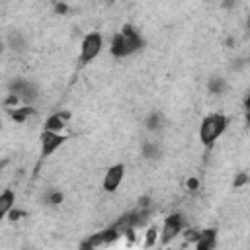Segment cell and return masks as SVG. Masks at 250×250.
Segmentation results:
<instances>
[{
	"label": "cell",
	"mask_w": 250,
	"mask_h": 250,
	"mask_svg": "<svg viewBox=\"0 0 250 250\" xmlns=\"http://www.w3.org/2000/svg\"><path fill=\"white\" fill-rule=\"evenodd\" d=\"M145 47V39L141 37V33L131 25V23H125L121 25V29L113 35L111 39V45H109V51L113 57L117 59H125L137 51H141Z\"/></svg>",
	"instance_id": "1"
},
{
	"label": "cell",
	"mask_w": 250,
	"mask_h": 250,
	"mask_svg": "<svg viewBox=\"0 0 250 250\" xmlns=\"http://www.w3.org/2000/svg\"><path fill=\"white\" fill-rule=\"evenodd\" d=\"M229 125V119L223 113H211L207 117H203L201 125H199V141L203 146L211 148L215 145V141L225 133Z\"/></svg>",
	"instance_id": "2"
},
{
	"label": "cell",
	"mask_w": 250,
	"mask_h": 250,
	"mask_svg": "<svg viewBox=\"0 0 250 250\" xmlns=\"http://www.w3.org/2000/svg\"><path fill=\"white\" fill-rule=\"evenodd\" d=\"M102 47H104V37H102V33H98V31L86 33L84 39H82V43H80V62H82V64L92 62V61L102 53Z\"/></svg>",
	"instance_id": "3"
},
{
	"label": "cell",
	"mask_w": 250,
	"mask_h": 250,
	"mask_svg": "<svg viewBox=\"0 0 250 250\" xmlns=\"http://www.w3.org/2000/svg\"><path fill=\"white\" fill-rule=\"evenodd\" d=\"M8 90L16 94L23 104H31L37 100V86L27 78H14L8 84Z\"/></svg>",
	"instance_id": "4"
},
{
	"label": "cell",
	"mask_w": 250,
	"mask_h": 250,
	"mask_svg": "<svg viewBox=\"0 0 250 250\" xmlns=\"http://www.w3.org/2000/svg\"><path fill=\"white\" fill-rule=\"evenodd\" d=\"M184 227H186L184 215H180V213L168 215V217L164 219L162 230H160V240H162V244H168L170 240H174V238L184 230Z\"/></svg>",
	"instance_id": "5"
},
{
	"label": "cell",
	"mask_w": 250,
	"mask_h": 250,
	"mask_svg": "<svg viewBox=\"0 0 250 250\" xmlns=\"http://www.w3.org/2000/svg\"><path fill=\"white\" fill-rule=\"evenodd\" d=\"M119 234H121V230H119L117 227L100 230V232L88 236L86 240H82V242H80V248H84V250H92V248H98V246H107V244L115 242V240L119 238Z\"/></svg>",
	"instance_id": "6"
},
{
	"label": "cell",
	"mask_w": 250,
	"mask_h": 250,
	"mask_svg": "<svg viewBox=\"0 0 250 250\" xmlns=\"http://www.w3.org/2000/svg\"><path fill=\"white\" fill-rule=\"evenodd\" d=\"M66 143V135H61V133H55V131H45L41 133V156L47 158L51 156L55 150H59L62 145Z\"/></svg>",
	"instance_id": "7"
},
{
	"label": "cell",
	"mask_w": 250,
	"mask_h": 250,
	"mask_svg": "<svg viewBox=\"0 0 250 250\" xmlns=\"http://www.w3.org/2000/svg\"><path fill=\"white\" fill-rule=\"evenodd\" d=\"M123 178H125V164L119 162V164L109 166V168L105 170V176H104V182H102L104 191H107V193L117 191V188L121 186Z\"/></svg>",
	"instance_id": "8"
},
{
	"label": "cell",
	"mask_w": 250,
	"mask_h": 250,
	"mask_svg": "<svg viewBox=\"0 0 250 250\" xmlns=\"http://www.w3.org/2000/svg\"><path fill=\"white\" fill-rule=\"evenodd\" d=\"M68 117H70V111H57V113H53L51 117H47V121H45V125H43V129H45V131L61 133V131L66 127Z\"/></svg>",
	"instance_id": "9"
},
{
	"label": "cell",
	"mask_w": 250,
	"mask_h": 250,
	"mask_svg": "<svg viewBox=\"0 0 250 250\" xmlns=\"http://www.w3.org/2000/svg\"><path fill=\"white\" fill-rule=\"evenodd\" d=\"M217 246V230L215 229H205L197 232L195 238V248L197 250H213Z\"/></svg>",
	"instance_id": "10"
},
{
	"label": "cell",
	"mask_w": 250,
	"mask_h": 250,
	"mask_svg": "<svg viewBox=\"0 0 250 250\" xmlns=\"http://www.w3.org/2000/svg\"><path fill=\"white\" fill-rule=\"evenodd\" d=\"M6 47H8L12 53H16V55L25 53V51H27V39H25V35H23L21 31H12V33L8 35Z\"/></svg>",
	"instance_id": "11"
},
{
	"label": "cell",
	"mask_w": 250,
	"mask_h": 250,
	"mask_svg": "<svg viewBox=\"0 0 250 250\" xmlns=\"http://www.w3.org/2000/svg\"><path fill=\"white\" fill-rule=\"evenodd\" d=\"M16 205V193H14V189H4L2 193H0V221L10 213V209Z\"/></svg>",
	"instance_id": "12"
},
{
	"label": "cell",
	"mask_w": 250,
	"mask_h": 250,
	"mask_svg": "<svg viewBox=\"0 0 250 250\" xmlns=\"http://www.w3.org/2000/svg\"><path fill=\"white\" fill-rule=\"evenodd\" d=\"M33 111H35V109H33L29 104H25V105H21V107H18V105H16V107H10V109H8V115H10V119L16 121V123H23L27 117L33 115Z\"/></svg>",
	"instance_id": "13"
},
{
	"label": "cell",
	"mask_w": 250,
	"mask_h": 250,
	"mask_svg": "<svg viewBox=\"0 0 250 250\" xmlns=\"http://www.w3.org/2000/svg\"><path fill=\"white\" fill-rule=\"evenodd\" d=\"M162 125H164V117H162L160 111H150V113L145 117V127H146L148 131H152V133L160 131Z\"/></svg>",
	"instance_id": "14"
},
{
	"label": "cell",
	"mask_w": 250,
	"mask_h": 250,
	"mask_svg": "<svg viewBox=\"0 0 250 250\" xmlns=\"http://www.w3.org/2000/svg\"><path fill=\"white\" fill-rule=\"evenodd\" d=\"M141 152H143V156H145L146 160H156V158L160 156L162 148H160V145H158L156 141H145L143 146H141Z\"/></svg>",
	"instance_id": "15"
},
{
	"label": "cell",
	"mask_w": 250,
	"mask_h": 250,
	"mask_svg": "<svg viewBox=\"0 0 250 250\" xmlns=\"http://www.w3.org/2000/svg\"><path fill=\"white\" fill-rule=\"evenodd\" d=\"M207 90H209L211 94H215V96H221V94H225V90H227V80L221 78V76H211L209 82H207Z\"/></svg>",
	"instance_id": "16"
},
{
	"label": "cell",
	"mask_w": 250,
	"mask_h": 250,
	"mask_svg": "<svg viewBox=\"0 0 250 250\" xmlns=\"http://www.w3.org/2000/svg\"><path fill=\"white\" fill-rule=\"evenodd\" d=\"M156 236H158V229H156V227H150V229L146 230V238H145V246H146V248H150V246H154V244H156Z\"/></svg>",
	"instance_id": "17"
},
{
	"label": "cell",
	"mask_w": 250,
	"mask_h": 250,
	"mask_svg": "<svg viewBox=\"0 0 250 250\" xmlns=\"http://www.w3.org/2000/svg\"><path fill=\"white\" fill-rule=\"evenodd\" d=\"M47 203H49V205H59V203H62V193L57 191V189H51V191L47 193Z\"/></svg>",
	"instance_id": "18"
},
{
	"label": "cell",
	"mask_w": 250,
	"mask_h": 250,
	"mask_svg": "<svg viewBox=\"0 0 250 250\" xmlns=\"http://www.w3.org/2000/svg\"><path fill=\"white\" fill-rule=\"evenodd\" d=\"M246 184H248V174H246V172H238L236 178L232 180V186H234V188H242V186H246Z\"/></svg>",
	"instance_id": "19"
},
{
	"label": "cell",
	"mask_w": 250,
	"mask_h": 250,
	"mask_svg": "<svg viewBox=\"0 0 250 250\" xmlns=\"http://www.w3.org/2000/svg\"><path fill=\"white\" fill-rule=\"evenodd\" d=\"M20 102H21V100H20L16 94H12V92H10V94L6 96V100H4V105H6V109H10V107H16Z\"/></svg>",
	"instance_id": "20"
},
{
	"label": "cell",
	"mask_w": 250,
	"mask_h": 250,
	"mask_svg": "<svg viewBox=\"0 0 250 250\" xmlns=\"http://www.w3.org/2000/svg\"><path fill=\"white\" fill-rule=\"evenodd\" d=\"M186 188H188L189 191H197V189H199V178H193V176L188 178V180H186Z\"/></svg>",
	"instance_id": "21"
},
{
	"label": "cell",
	"mask_w": 250,
	"mask_h": 250,
	"mask_svg": "<svg viewBox=\"0 0 250 250\" xmlns=\"http://www.w3.org/2000/svg\"><path fill=\"white\" fill-rule=\"evenodd\" d=\"M55 12H57V14H62V16H64V14L68 12V6H66L64 2H55Z\"/></svg>",
	"instance_id": "22"
},
{
	"label": "cell",
	"mask_w": 250,
	"mask_h": 250,
	"mask_svg": "<svg viewBox=\"0 0 250 250\" xmlns=\"http://www.w3.org/2000/svg\"><path fill=\"white\" fill-rule=\"evenodd\" d=\"M8 217L12 219V221H20V217H23V211H20V209H10V213H8Z\"/></svg>",
	"instance_id": "23"
},
{
	"label": "cell",
	"mask_w": 250,
	"mask_h": 250,
	"mask_svg": "<svg viewBox=\"0 0 250 250\" xmlns=\"http://www.w3.org/2000/svg\"><path fill=\"white\" fill-rule=\"evenodd\" d=\"M139 207H141V209H148V207H150V197H148V195L139 197Z\"/></svg>",
	"instance_id": "24"
},
{
	"label": "cell",
	"mask_w": 250,
	"mask_h": 250,
	"mask_svg": "<svg viewBox=\"0 0 250 250\" xmlns=\"http://www.w3.org/2000/svg\"><path fill=\"white\" fill-rule=\"evenodd\" d=\"M232 4H234V0H225V2H223V6H225V8H230Z\"/></svg>",
	"instance_id": "25"
},
{
	"label": "cell",
	"mask_w": 250,
	"mask_h": 250,
	"mask_svg": "<svg viewBox=\"0 0 250 250\" xmlns=\"http://www.w3.org/2000/svg\"><path fill=\"white\" fill-rule=\"evenodd\" d=\"M4 51V43H2V39H0V53Z\"/></svg>",
	"instance_id": "26"
},
{
	"label": "cell",
	"mask_w": 250,
	"mask_h": 250,
	"mask_svg": "<svg viewBox=\"0 0 250 250\" xmlns=\"http://www.w3.org/2000/svg\"><path fill=\"white\" fill-rule=\"evenodd\" d=\"M104 2H109V4H111V2H115V0H104Z\"/></svg>",
	"instance_id": "27"
},
{
	"label": "cell",
	"mask_w": 250,
	"mask_h": 250,
	"mask_svg": "<svg viewBox=\"0 0 250 250\" xmlns=\"http://www.w3.org/2000/svg\"><path fill=\"white\" fill-rule=\"evenodd\" d=\"M2 168H4V162H0V170H2Z\"/></svg>",
	"instance_id": "28"
}]
</instances>
